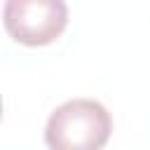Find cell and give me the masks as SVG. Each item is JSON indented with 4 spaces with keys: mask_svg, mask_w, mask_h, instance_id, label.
I'll return each instance as SVG.
<instances>
[{
    "mask_svg": "<svg viewBox=\"0 0 150 150\" xmlns=\"http://www.w3.org/2000/svg\"><path fill=\"white\" fill-rule=\"evenodd\" d=\"M112 131V117L94 98H70L47 120L49 150H101Z\"/></svg>",
    "mask_w": 150,
    "mask_h": 150,
    "instance_id": "1",
    "label": "cell"
},
{
    "mask_svg": "<svg viewBox=\"0 0 150 150\" xmlns=\"http://www.w3.org/2000/svg\"><path fill=\"white\" fill-rule=\"evenodd\" d=\"M7 33L21 45H49L68 23L63 0H7L2 9Z\"/></svg>",
    "mask_w": 150,
    "mask_h": 150,
    "instance_id": "2",
    "label": "cell"
},
{
    "mask_svg": "<svg viewBox=\"0 0 150 150\" xmlns=\"http://www.w3.org/2000/svg\"><path fill=\"white\" fill-rule=\"evenodd\" d=\"M0 117H2V98H0Z\"/></svg>",
    "mask_w": 150,
    "mask_h": 150,
    "instance_id": "3",
    "label": "cell"
}]
</instances>
